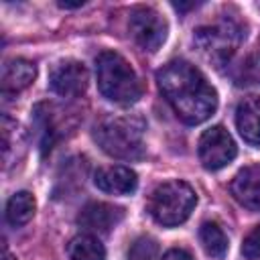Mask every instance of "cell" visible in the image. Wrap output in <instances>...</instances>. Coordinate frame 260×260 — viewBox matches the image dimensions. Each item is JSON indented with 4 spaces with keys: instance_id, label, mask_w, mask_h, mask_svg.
I'll list each match as a JSON object with an SVG mask.
<instances>
[{
    "instance_id": "52a82bcc",
    "label": "cell",
    "mask_w": 260,
    "mask_h": 260,
    "mask_svg": "<svg viewBox=\"0 0 260 260\" xmlns=\"http://www.w3.org/2000/svg\"><path fill=\"white\" fill-rule=\"evenodd\" d=\"M197 154L207 171H217L236 158L238 148L232 134L223 126H211L201 134L197 144Z\"/></svg>"
},
{
    "instance_id": "277c9868",
    "label": "cell",
    "mask_w": 260,
    "mask_h": 260,
    "mask_svg": "<svg viewBox=\"0 0 260 260\" xmlns=\"http://www.w3.org/2000/svg\"><path fill=\"white\" fill-rule=\"evenodd\" d=\"M197 203V195L193 187L185 181H165L156 185L148 197V213L152 219L165 228H175L189 219L193 207Z\"/></svg>"
},
{
    "instance_id": "3957f363",
    "label": "cell",
    "mask_w": 260,
    "mask_h": 260,
    "mask_svg": "<svg viewBox=\"0 0 260 260\" xmlns=\"http://www.w3.org/2000/svg\"><path fill=\"white\" fill-rule=\"evenodd\" d=\"M95 79L102 95L114 104L128 106L142 95L136 71L116 51H104L95 57Z\"/></svg>"
},
{
    "instance_id": "8fae6325",
    "label": "cell",
    "mask_w": 260,
    "mask_h": 260,
    "mask_svg": "<svg viewBox=\"0 0 260 260\" xmlns=\"http://www.w3.org/2000/svg\"><path fill=\"white\" fill-rule=\"evenodd\" d=\"M236 201L252 211H260V162L244 167L230 183Z\"/></svg>"
},
{
    "instance_id": "ac0fdd59",
    "label": "cell",
    "mask_w": 260,
    "mask_h": 260,
    "mask_svg": "<svg viewBox=\"0 0 260 260\" xmlns=\"http://www.w3.org/2000/svg\"><path fill=\"white\" fill-rule=\"evenodd\" d=\"M240 83H254L260 85V53H254L250 57L244 59L242 67H240Z\"/></svg>"
},
{
    "instance_id": "5bb4252c",
    "label": "cell",
    "mask_w": 260,
    "mask_h": 260,
    "mask_svg": "<svg viewBox=\"0 0 260 260\" xmlns=\"http://www.w3.org/2000/svg\"><path fill=\"white\" fill-rule=\"evenodd\" d=\"M35 197L28 193V191H18L14 193L8 203H6V221L12 225V228H20L24 223H28L35 215Z\"/></svg>"
},
{
    "instance_id": "2e32d148",
    "label": "cell",
    "mask_w": 260,
    "mask_h": 260,
    "mask_svg": "<svg viewBox=\"0 0 260 260\" xmlns=\"http://www.w3.org/2000/svg\"><path fill=\"white\" fill-rule=\"evenodd\" d=\"M199 240L203 250L211 258H223L228 252V236L215 221H205L199 228Z\"/></svg>"
},
{
    "instance_id": "9c48e42d",
    "label": "cell",
    "mask_w": 260,
    "mask_h": 260,
    "mask_svg": "<svg viewBox=\"0 0 260 260\" xmlns=\"http://www.w3.org/2000/svg\"><path fill=\"white\" fill-rule=\"evenodd\" d=\"M122 219H124V209L112 203H104V201L87 203L77 215V223L89 234H108Z\"/></svg>"
},
{
    "instance_id": "ba28073f",
    "label": "cell",
    "mask_w": 260,
    "mask_h": 260,
    "mask_svg": "<svg viewBox=\"0 0 260 260\" xmlns=\"http://www.w3.org/2000/svg\"><path fill=\"white\" fill-rule=\"evenodd\" d=\"M89 73L83 63L73 59L57 61L49 71V87L61 98H77L85 91Z\"/></svg>"
},
{
    "instance_id": "44dd1931",
    "label": "cell",
    "mask_w": 260,
    "mask_h": 260,
    "mask_svg": "<svg viewBox=\"0 0 260 260\" xmlns=\"http://www.w3.org/2000/svg\"><path fill=\"white\" fill-rule=\"evenodd\" d=\"M85 2H59V6L61 8H79V6H83Z\"/></svg>"
},
{
    "instance_id": "7c38bea8",
    "label": "cell",
    "mask_w": 260,
    "mask_h": 260,
    "mask_svg": "<svg viewBox=\"0 0 260 260\" xmlns=\"http://www.w3.org/2000/svg\"><path fill=\"white\" fill-rule=\"evenodd\" d=\"M236 126L248 144L260 146V95H248L238 104Z\"/></svg>"
},
{
    "instance_id": "ffe728a7",
    "label": "cell",
    "mask_w": 260,
    "mask_h": 260,
    "mask_svg": "<svg viewBox=\"0 0 260 260\" xmlns=\"http://www.w3.org/2000/svg\"><path fill=\"white\" fill-rule=\"evenodd\" d=\"M160 260H193V256L187 252V250H181V248H173L169 250Z\"/></svg>"
},
{
    "instance_id": "9a60e30c",
    "label": "cell",
    "mask_w": 260,
    "mask_h": 260,
    "mask_svg": "<svg viewBox=\"0 0 260 260\" xmlns=\"http://www.w3.org/2000/svg\"><path fill=\"white\" fill-rule=\"evenodd\" d=\"M69 260H106L104 244L93 234H79L67 246Z\"/></svg>"
},
{
    "instance_id": "7a4b0ae2",
    "label": "cell",
    "mask_w": 260,
    "mask_h": 260,
    "mask_svg": "<svg viewBox=\"0 0 260 260\" xmlns=\"http://www.w3.org/2000/svg\"><path fill=\"white\" fill-rule=\"evenodd\" d=\"M146 124L138 114L110 116L95 126L93 138L100 148L114 158H138L144 150Z\"/></svg>"
},
{
    "instance_id": "4fadbf2b",
    "label": "cell",
    "mask_w": 260,
    "mask_h": 260,
    "mask_svg": "<svg viewBox=\"0 0 260 260\" xmlns=\"http://www.w3.org/2000/svg\"><path fill=\"white\" fill-rule=\"evenodd\" d=\"M37 75V67L28 59H8L2 67V93H18L26 89Z\"/></svg>"
},
{
    "instance_id": "8992f818",
    "label": "cell",
    "mask_w": 260,
    "mask_h": 260,
    "mask_svg": "<svg viewBox=\"0 0 260 260\" xmlns=\"http://www.w3.org/2000/svg\"><path fill=\"white\" fill-rule=\"evenodd\" d=\"M128 28L136 45L148 53H156L167 39V22L165 18L148 6H138L130 12Z\"/></svg>"
},
{
    "instance_id": "6da1fadb",
    "label": "cell",
    "mask_w": 260,
    "mask_h": 260,
    "mask_svg": "<svg viewBox=\"0 0 260 260\" xmlns=\"http://www.w3.org/2000/svg\"><path fill=\"white\" fill-rule=\"evenodd\" d=\"M158 87L175 114L185 124H201L217 110V91L207 77L189 61L175 59L156 73Z\"/></svg>"
},
{
    "instance_id": "5b68a950",
    "label": "cell",
    "mask_w": 260,
    "mask_h": 260,
    "mask_svg": "<svg viewBox=\"0 0 260 260\" xmlns=\"http://www.w3.org/2000/svg\"><path fill=\"white\" fill-rule=\"evenodd\" d=\"M244 32L240 24L234 18H223L215 24L199 26L193 32V45L201 53L203 59H207L213 65H225L232 55L236 53Z\"/></svg>"
},
{
    "instance_id": "7402d4cb",
    "label": "cell",
    "mask_w": 260,
    "mask_h": 260,
    "mask_svg": "<svg viewBox=\"0 0 260 260\" xmlns=\"http://www.w3.org/2000/svg\"><path fill=\"white\" fill-rule=\"evenodd\" d=\"M4 260H16V258H14V256H12V254L6 250V252H4Z\"/></svg>"
},
{
    "instance_id": "e0dca14e",
    "label": "cell",
    "mask_w": 260,
    "mask_h": 260,
    "mask_svg": "<svg viewBox=\"0 0 260 260\" xmlns=\"http://www.w3.org/2000/svg\"><path fill=\"white\" fill-rule=\"evenodd\" d=\"M156 254H158V244L152 238L142 236L130 246L128 260H156Z\"/></svg>"
},
{
    "instance_id": "30bf717a",
    "label": "cell",
    "mask_w": 260,
    "mask_h": 260,
    "mask_svg": "<svg viewBox=\"0 0 260 260\" xmlns=\"http://www.w3.org/2000/svg\"><path fill=\"white\" fill-rule=\"evenodd\" d=\"M93 183L100 191L110 195H130L138 187V177L130 167L124 165H110L102 167L93 175Z\"/></svg>"
},
{
    "instance_id": "d6986e66",
    "label": "cell",
    "mask_w": 260,
    "mask_h": 260,
    "mask_svg": "<svg viewBox=\"0 0 260 260\" xmlns=\"http://www.w3.org/2000/svg\"><path fill=\"white\" fill-rule=\"evenodd\" d=\"M242 254L246 260H260V225H256L242 244Z\"/></svg>"
}]
</instances>
